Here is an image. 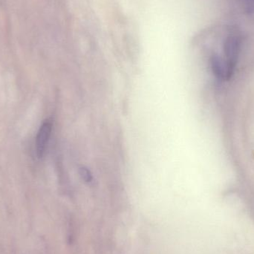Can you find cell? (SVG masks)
<instances>
[{"mask_svg":"<svg viewBox=\"0 0 254 254\" xmlns=\"http://www.w3.org/2000/svg\"><path fill=\"white\" fill-rule=\"evenodd\" d=\"M241 37L237 34L228 35L224 42V61L228 71V80L232 77L235 72L241 51Z\"/></svg>","mask_w":254,"mask_h":254,"instance_id":"obj_1","label":"cell"},{"mask_svg":"<svg viewBox=\"0 0 254 254\" xmlns=\"http://www.w3.org/2000/svg\"><path fill=\"white\" fill-rule=\"evenodd\" d=\"M52 130V122L46 121L40 127L36 138V150L39 158H42L46 152Z\"/></svg>","mask_w":254,"mask_h":254,"instance_id":"obj_2","label":"cell"},{"mask_svg":"<svg viewBox=\"0 0 254 254\" xmlns=\"http://www.w3.org/2000/svg\"><path fill=\"white\" fill-rule=\"evenodd\" d=\"M210 68L212 72L218 80H228L225 61L219 55H213L210 58Z\"/></svg>","mask_w":254,"mask_h":254,"instance_id":"obj_3","label":"cell"},{"mask_svg":"<svg viewBox=\"0 0 254 254\" xmlns=\"http://www.w3.org/2000/svg\"><path fill=\"white\" fill-rule=\"evenodd\" d=\"M80 176L85 182L89 183L92 182V175L86 167H81L80 170Z\"/></svg>","mask_w":254,"mask_h":254,"instance_id":"obj_4","label":"cell"},{"mask_svg":"<svg viewBox=\"0 0 254 254\" xmlns=\"http://www.w3.org/2000/svg\"><path fill=\"white\" fill-rule=\"evenodd\" d=\"M245 10L249 13H254V0H240Z\"/></svg>","mask_w":254,"mask_h":254,"instance_id":"obj_5","label":"cell"}]
</instances>
